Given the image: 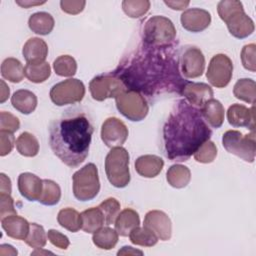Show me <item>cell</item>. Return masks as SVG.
Here are the masks:
<instances>
[{"instance_id":"cell-48","label":"cell","mask_w":256,"mask_h":256,"mask_svg":"<svg viewBox=\"0 0 256 256\" xmlns=\"http://www.w3.org/2000/svg\"><path fill=\"white\" fill-rule=\"evenodd\" d=\"M12 186H11V180L8 176H6L4 173L0 174V193L5 194H11Z\"/></svg>"},{"instance_id":"cell-40","label":"cell","mask_w":256,"mask_h":256,"mask_svg":"<svg viewBox=\"0 0 256 256\" xmlns=\"http://www.w3.org/2000/svg\"><path fill=\"white\" fill-rule=\"evenodd\" d=\"M99 209L101 210L105 225L109 226L115 223V220L120 213V203L115 198H107L99 204Z\"/></svg>"},{"instance_id":"cell-46","label":"cell","mask_w":256,"mask_h":256,"mask_svg":"<svg viewBox=\"0 0 256 256\" xmlns=\"http://www.w3.org/2000/svg\"><path fill=\"white\" fill-rule=\"evenodd\" d=\"M86 2L84 0H62L60 2L62 11L70 15L79 14L83 11Z\"/></svg>"},{"instance_id":"cell-22","label":"cell","mask_w":256,"mask_h":256,"mask_svg":"<svg viewBox=\"0 0 256 256\" xmlns=\"http://www.w3.org/2000/svg\"><path fill=\"white\" fill-rule=\"evenodd\" d=\"M164 161L156 155H142L135 161L136 172L145 178L156 177L163 169Z\"/></svg>"},{"instance_id":"cell-5","label":"cell","mask_w":256,"mask_h":256,"mask_svg":"<svg viewBox=\"0 0 256 256\" xmlns=\"http://www.w3.org/2000/svg\"><path fill=\"white\" fill-rule=\"evenodd\" d=\"M176 38V29L170 19L156 15L149 18L142 30L144 44L155 47L172 46Z\"/></svg>"},{"instance_id":"cell-1","label":"cell","mask_w":256,"mask_h":256,"mask_svg":"<svg viewBox=\"0 0 256 256\" xmlns=\"http://www.w3.org/2000/svg\"><path fill=\"white\" fill-rule=\"evenodd\" d=\"M126 88L148 97L166 92L181 93L186 83L181 77L179 54L174 46L155 47L142 43L123 59L113 72Z\"/></svg>"},{"instance_id":"cell-31","label":"cell","mask_w":256,"mask_h":256,"mask_svg":"<svg viewBox=\"0 0 256 256\" xmlns=\"http://www.w3.org/2000/svg\"><path fill=\"white\" fill-rule=\"evenodd\" d=\"M118 233L110 227H101L93 233V243L100 249L110 250L115 247L118 242Z\"/></svg>"},{"instance_id":"cell-20","label":"cell","mask_w":256,"mask_h":256,"mask_svg":"<svg viewBox=\"0 0 256 256\" xmlns=\"http://www.w3.org/2000/svg\"><path fill=\"white\" fill-rule=\"evenodd\" d=\"M22 54L27 64H38L45 62L48 55V46L43 39L33 37L27 40L22 49Z\"/></svg>"},{"instance_id":"cell-36","label":"cell","mask_w":256,"mask_h":256,"mask_svg":"<svg viewBox=\"0 0 256 256\" xmlns=\"http://www.w3.org/2000/svg\"><path fill=\"white\" fill-rule=\"evenodd\" d=\"M129 238L133 244L143 247H152L158 242V237L156 236V234L145 226H138L134 228L130 232Z\"/></svg>"},{"instance_id":"cell-37","label":"cell","mask_w":256,"mask_h":256,"mask_svg":"<svg viewBox=\"0 0 256 256\" xmlns=\"http://www.w3.org/2000/svg\"><path fill=\"white\" fill-rule=\"evenodd\" d=\"M54 71L62 77H72L77 71L76 60L69 55H61L54 60Z\"/></svg>"},{"instance_id":"cell-32","label":"cell","mask_w":256,"mask_h":256,"mask_svg":"<svg viewBox=\"0 0 256 256\" xmlns=\"http://www.w3.org/2000/svg\"><path fill=\"white\" fill-rule=\"evenodd\" d=\"M16 149L22 156L34 157L39 152V142L37 138L29 133L23 132L16 139Z\"/></svg>"},{"instance_id":"cell-16","label":"cell","mask_w":256,"mask_h":256,"mask_svg":"<svg viewBox=\"0 0 256 256\" xmlns=\"http://www.w3.org/2000/svg\"><path fill=\"white\" fill-rule=\"evenodd\" d=\"M182 27L193 33L205 30L211 23V15L208 11L200 8L185 10L180 17Z\"/></svg>"},{"instance_id":"cell-35","label":"cell","mask_w":256,"mask_h":256,"mask_svg":"<svg viewBox=\"0 0 256 256\" xmlns=\"http://www.w3.org/2000/svg\"><path fill=\"white\" fill-rule=\"evenodd\" d=\"M60 198H61L60 186L52 180L43 179V189L38 202L46 206H53L59 202Z\"/></svg>"},{"instance_id":"cell-43","label":"cell","mask_w":256,"mask_h":256,"mask_svg":"<svg viewBox=\"0 0 256 256\" xmlns=\"http://www.w3.org/2000/svg\"><path fill=\"white\" fill-rule=\"evenodd\" d=\"M20 127L19 119L10 112H0V130L14 133Z\"/></svg>"},{"instance_id":"cell-24","label":"cell","mask_w":256,"mask_h":256,"mask_svg":"<svg viewBox=\"0 0 256 256\" xmlns=\"http://www.w3.org/2000/svg\"><path fill=\"white\" fill-rule=\"evenodd\" d=\"M11 104L20 113L28 115L34 112L37 107V96L32 91L20 89L13 93Z\"/></svg>"},{"instance_id":"cell-44","label":"cell","mask_w":256,"mask_h":256,"mask_svg":"<svg viewBox=\"0 0 256 256\" xmlns=\"http://www.w3.org/2000/svg\"><path fill=\"white\" fill-rule=\"evenodd\" d=\"M17 214L14 207V201L10 194L0 193V218L3 219L7 216Z\"/></svg>"},{"instance_id":"cell-13","label":"cell","mask_w":256,"mask_h":256,"mask_svg":"<svg viewBox=\"0 0 256 256\" xmlns=\"http://www.w3.org/2000/svg\"><path fill=\"white\" fill-rule=\"evenodd\" d=\"M179 68L185 78L200 77L205 69V57L195 46H187L179 54Z\"/></svg>"},{"instance_id":"cell-33","label":"cell","mask_w":256,"mask_h":256,"mask_svg":"<svg viewBox=\"0 0 256 256\" xmlns=\"http://www.w3.org/2000/svg\"><path fill=\"white\" fill-rule=\"evenodd\" d=\"M57 221L63 228L70 232H77L82 227L81 214L73 208L67 207L59 211Z\"/></svg>"},{"instance_id":"cell-47","label":"cell","mask_w":256,"mask_h":256,"mask_svg":"<svg viewBox=\"0 0 256 256\" xmlns=\"http://www.w3.org/2000/svg\"><path fill=\"white\" fill-rule=\"evenodd\" d=\"M47 237L48 240L56 247L60 248V249H67L70 245V241L68 239V237L64 234H62L61 232L55 230V229H50L47 232Z\"/></svg>"},{"instance_id":"cell-41","label":"cell","mask_w":256,"mask_h":256,"mask_svg":"<svg viewBox=\"0 0 256 256\" xmlns=\"http://www.w3.org/2000/svg\"><path fill=\"white\" fill-rule=\"evenodd\" d=\"M193 155L197 162L205 164L211 163L217 156V147L212 141L207 140L196 150Z\"/></svg>"},{"instance_id":"cell-7","label":"cell","mask_w":256,"mask_h":256,"mask_svg":"<svg viewBox=\"0 0 256 256\" xmlns=\"http://www.w3.org/2000/svg\"><path fill=\"white\" fill-rule=\"evenodd\" d=\"M73 194L79 201H89L94 199L100 191V181L98 169L94 163H88L73 176Z\"/></svg>"},{"instance_id":"cell-3","label":"cell","mask_w":256,"mask_h":256,"mask_svg":"<svg viewBox=\"0 0 256 256\" xmlns=\"http://www.w3.org/2000/svg\"><path fill=\"white\" fill-rule=\"evenodd\" d=\"M93 130L91 119L85 111L67 109L50 124V148L65 165L76 168L89 154Z\"/></svg>"},{"instance_id":"cell-12","label":"cell","mask_w":256,"mask_h":256,"mask_svg":"<svg viewBox=\"0 0 256 256\" xmlns=\"http://www.w3.org/2000/svg\"><path fill=\"white\" fill-rule=\"evenodd\" d=\"M233 74V63L225 54H216L210 60L206 77L209 83L216 88L226 87Z\"/></svg>"},{"instance_id":"cell-2","label":"cell","mask_w":256,"mask_h":256,"mask_svg":"<svg viewBox=\"0 0 256 256\" xmlns=\"http://www.w3.org/2000/svg\"><path fill=\"white\" fill-rule=\"evenodd\" d=\"M212 134L200 109L179 100L163 127L164 150L172 161H187Z\"/></svg>"},{"instance_id":"cell-42","label":"cell","mask_w":256,"mask_h":256,"mask_svg":"<svg viewBox=\"0 0 256 256\" xmlns=\"http://www.w3.org/2000/svg\"><path fill=\"white\" fill-rule=\"evenodd\" d=\"M255 56H256V46H255L254 43L245 45L242 48V51H241V61H242L243 67L246 70H249L251 72H255L256 71Z\"/></svg>"},{"instance_id":"cell-38","label":"cell","mask_w":256,"mask_h":256,"mask_svg":"<svg viewBox=\"0 0 256 256\" xmlns=\"http://www.w3.org/2000/svg\"><path fill=\"white\" fill-rule=\"evenodd\" d=\"M150 8L148 0H125L122 2L124 13L130 18H139L145 15Z\"/></svg>"},{"instance_id":"cell-21","label":"cell","mask_w":256,"mask_h":256,"mask_svg":"<svg viewBox=\"0 0 256 256\" xmlns=\"http://www.w3.org/2000/svg\"><path fill=\"white\" fill-rule=\"evenodd\" d=\"M1 226L9 237L17 240H25L30 229V223L17 214L1 219Z\"/></svg>"},{"instance_id":"cell-50","label":"cell","mask_w":256,"mask_h":256,"mask_svg":"<svg viewBox=\"0 0 256 256\" xmlns=\"http://www.w3.org/2000/svg\"><path fill=\"white\" fill-rule=\"evenodd\" d=\"M143 255V251L135 249L131 246H124L118 252L117 255Z\"/></svg>"},{"instance_id":"cell-45","label":"cell","mask_w":256,"mask_h":256,"mask_svg":"<svg viewBox=\"0 0 256 256\" xmlns=\"http://www.w3.org/2000/svg\"><path fill=\"white\" fill-rule=\"evenodd\" d=\"M16 143L13 133L0 130V156L9 154Z\"/></svg>"},{"instance_id":"cell-29","label":"cell","mask_w":256,"mask_h":256,"mask_svg":"<svg viewBox=\"0 0 256 256\" xmlns=\"http://www.w3.org/2000/svg\"><path fill=\"white\" fill-rule=\"evenodd\" d=\"M1 75L12 83H19L25 76L24 67L18 59L13 57L6 58L1 64Z\"/></svg>"},{"instance_id":"cell-34","label":"cell","mask_w":256,"mask_h":256,"mask_svg":"<svg viewBox=\"0 0 256 256\" xmlns=\"http://www.w3.org/2000/svg\"><path fill=\"white\" fill-rule=\"evenodd\" d=\"M25 77L33 83H42L46 81L51 74L49 63L42 62L38 64H26L24 67Z\"/></svg>"},{"instance_id":"cell-39","label":"cell","mask_w":256,"mask_h":256,"mask_svg":"<svg viewBox=\"0 0 256 256\" xmlns=\"http://www.w3.org/2000/svg\"><path fill=\"white\" fill-rule=\"evenodd\" d=\"M47 234L43 228V226L37 223H31L30 229L27 237L25 238V243L32 248H43L46 245Z\"/></svg>"},{"instance_id":"cell-51","label":"cell","mask_w":256,"mask_h":256,"mask_svg":"<svg viewBox=\"0 0 256 256\" xmlns=\"http://www.w3.org/2000/svg\"><path fill=\"white\" fill-rule=\"evenodd\" d=\"M17 250L8 244H2L0 246V255L1 256H14L17 255Z\"/></svg>"},{"instance_id":"cell-11","label":"cell","mask_w":256,"mask_h":256,"mask_svg":"<svg viewBox=\"0 0 256 256\" xmlns=\"http://www.w3.org/2000/svg\"><path fill=\"white\" fill-rule=\"evenodd\" d=\"M126 89L127 88L123 81L113 73L98 75L94 77L89 84L91 96L96 101H104L108 98H116Z\"/></svg>"},{"instance_id":"cell-23","label":"cell","mask_w":256,"mask_h":256,"mask_svg":"<svg viewBox=\"0 0 256 256\" xmlns=\"http://www.w3.org/2000/svg\"><path fill=\"white\" fill-rule=\"evenodd\" d=\"M204 120L213 128H220L224 121V107L220 101L212 98L200 108Z\"/></svg>"},{"instance_id":"cell-9","label":"cell","mask_w":256,"mask_h":256,"mask_svg":"<svg viewBox=\"0 0 256 256\" xmlns=\"http://www.w3.org/2000/svg\"><path fill=\"white\" fill-rule=\"evenodd\" d=\"M115 101L118 111L131 121H141L148 114L147 101L137 91L126 89L115 98Z\"/></svg>"},{"instance_id":"cell-19","label":"cell","mask_w":256,"mask_h":256,"mask_svg":"<svg viewBox=\"0 0 256 256\" xmlns=\"http://www.w3.org/2000/svg\"><path fill=\"white\" fill-rule=\"evenodd\" d=\"M18 190L20 194L28 201H38L42 189L43 180L35 174L24 172L18 176Z\"/></svg>"},{"instance_id":"cell-6","label":"cell","mask_w":256,"mask_h":256,"mask_svg":"<svg viewBox=\"0 0 256 256\" xmlns=\"http://www.w3.org/2000/svg\"><path fill=\"white\" fill-rule=\"evenodd\" d=\"M105 172L109 182L116 188H124L130 182L129 153L121 147H114L105 158Z\"/></svg>"},{"instance_id":"cell-28","label":"cell","mask_w":256,"mask_h":256,"mask_svg":"<svg viewBox=\"0 0 256 256\" xmlns=\"http://www.w3.org/2000/svg\"><path fill=\"white\" fill-rule=\"evenodd\" d=\"M82 227L81 229L86 233H94L103 225H105L104 217L99 207L89 208L81 213Z\"/></svg>"},{"instance_id":"cell-52","label":"cell","mask_w":256,"mask_h":256,"mask_svg":"<svg viewBox=\"0 0 256 256\" xmlns=\"http://www.w3.org/2000/svg\"><path fill=\"white\" fill-rule=\"evenodd\" d=\"M0 84H1V89H0V103H4L8 97H9V94H10V89L9 87L7 86V84L4 82V80H1L0 81Z\"/></svg>"},{"instance_id":"cell-26","label":"cell","mask_w":256,"mask_h":256,"mask_svg":"<svg viewBox=\"0 0 256 256\" xmlns=\"http://www.w3.org/2000/svg\"><path fill=\"white\" fill-rule=\"evenodd\" d=\"M54 18L47 12H36L29 17L28 26L30 30L39 35H47L54 28Z\"/></svg>"},{"instance_id":"cell-30","label":"cell","mask_w":256,"mask_h":256,"mask_svg":"<svg viewBox=\"0 0 256 256\" xmlns=\"http://www.w3.org/2000/svg\"><path fill=\"white\" fill-rule=\"evenodd\" d=\"M234 96L244 102L254 105L256 99V83L249 78L239 79L233 88Z\"/></svg>"},{"instance_id":"cell-17","label":"cell","mask_w":256,"mask_h":256,"mask_svg":"<svg viewBox=\"0 0 256 256\" xmlns=\"http://www.w3.org/2000/svg\"><path fill=\"white\" fill-rule=\"evenodd\" d=\"M186 101L196 108H201L205 102L213 98L212 88L205 83L186 82L181 90Z\"/></svg>"},{"instance_id":"cell-14","label":"cell","mask_w":256,"mask_h":256,"mask_svg":"<svg viewBox=\"0 0 256 256\" xmlns=\"http://www.w3.org/2000/svg\"><path fill=\"white\" fill-rule=\"evenodd\" d=\"M128 137V128L116 117L107 118L101 127V139L110 148L122 146Z\"/></svg>"},{"instance_id":"cell-49","label":"cell","mask_w":256,"mask_h":256,"mask_svg":"<svg viewBox=\"0 0 256 256\" xmlns=\"http://www.w3.org/2000/svg\"><path fill=\"white\" fill-rule=\"evenodd\" d=\"M165 5H167L168 7H170L171 9L173 10H184L188 7L189 5V1H171V0H168V1H164Z\"/></svg>"},{"instance_id":"cell-53","label":"cell","mask_w":256,"mask_h":256,"mask_svg":"<svg viewBox=\"0 0 256 256\" xmlns=\"http://www.w3.org/2000/svg\"><path fill=\"white\" fill-rule=\"evenodd\" d=\"M15 3L22 8H30L32 6L45 4L46 1H29V0H16Z\"/></svg>"},{"instance_id":"cell-10","label":"cell","mask_w":256,"mask_h":256,"mask_svg":"<svg viewBox=\"0 0 256 256\" xmlns=\"http://www.w3.org/2000/svg\"><path fill=\"white\" fill-rule=\"evenodd\" d=\"M50 99L57 106L74 104L82 101L85 86L79 79L70 78L55 84L50 90Z\"/></svg>"},{"instance_id":"cell-8","label":"cell","mask_w":256,"mask_h":256,"mask_svg":"<svg viewBox=\"0 0 256 256\" xmlns=\"http://www.w3.org/2000/svg\"><path fill=\"white\" fill-rule=\"evenodd\" d=\"M222 144L229 153L238 156L246 162H254L256 154L255 131L243 135L240 131L228 130L223 134Z\"/></svg>"},{"instance_id":"cell-15","label":"cell","mask_w":256,"mask_h":256,"mask_svg":"<svg viewBox=\"0 0 256 256\" xmlns=\"http://www.w3.org/2000/svg\"><path fill=\"white\" fill-rule=\"evenodd\" d=\"M144 226L152 230L158 239L167 241L172 235V223L169 216L160 210H151L146 213Z\"/></svg>"},{"instance_id":"cell-25","label":"cell","mask_w":256,"mask_h":256,"mask_svg":"<svg viewBox=\"0 0 256 256\" xmlns=\"http://www.w3.org/2000/svg\"><path fill=\"white\" fill-rule=\"evenodd\" d=\"M114 224L118 235L123 237L129 236L130 232L140 224L139 214L131 208H126L118 214Z\"/></svg>"},{"instance_id":"cell-18","label":"cell","mask_w":256,"mask_h":256,"mask_svg":"<svg viewBox=\"0 0 256 256\" xmlns=\"http://www.w3.org/2000/svg\"><path fill=\"white\" fill-rule=\"evenodd\" d=\"M227 119L233 127H245L255 131L254 106L247 108L242 104H233L228 108Z\"/></svg>"},{"instance_id":"cell-54","label":"cell","mask_w":256,"mask_h":256,"mask_svg":"<svg viewBox=\"0 0 256 256\" xmlns=\"http://www.w3.org/2000/svg\"><path fill=\"white\" fill-rule=\"evenodd\" d=\"M31 254L32 255H45V254H53V253L50 251H47V250H42V248H37Z\"/></svg>"},{"instance_id":"cell-27","label":"cell","mask_w":256,"mask_h":256,"mask_svg":"<svg viewBox=\"0 0 256 256\" xmlns=\"http://www.w3.org/2000/svg\"><path fill=\"white\" fill-rule=\"evenodd\" d=\"M166 179L170 186L181 189L189 184L191 180V172L188 167L181 164H175L168 169Z\"/></svg>"},{"instance_id":"cell-4","label":"cell","mask_w":256,"mask_h":256,"mask_svg":"<svg viewBox=\"0 0 256 256\" xmlns=\"http://www.w3.org/2000/svg\"><path fill=\"white\" fill-rule=\"evenodd\" d=\"M217 12L232 36L238 39H244L250 36L255 29L253 20L245 13L243 4L236 0L220 1L217 6Z\"/></svg>"}]
</instances>
